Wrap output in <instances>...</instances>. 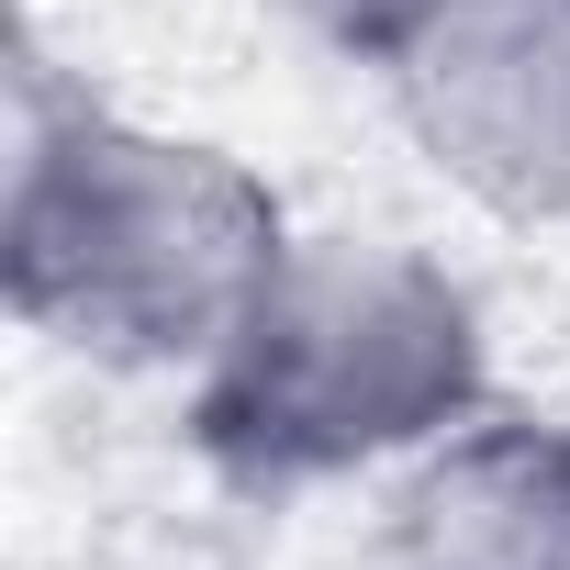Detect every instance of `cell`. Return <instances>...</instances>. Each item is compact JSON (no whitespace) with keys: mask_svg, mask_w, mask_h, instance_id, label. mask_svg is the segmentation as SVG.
I'll return each mask as SVG.
<instances>
[{"mask_svg":"<svg viewBox=\"0 0 570 570\" xmlns=\"http://www.w3.org/2000/svg\"><path fill=\"white\" fill-rule=\"evenodd\" d=\"M459 370H470V314L448 279H425L403 257H381L358 347H325L303 268L292 279L268 268V292L235 325V414H257V448H279V459H347L381 436H425L414 414L459 403Z\"/></svg>","mask_w":570,"mask_h":570,"instance_id":"cell-1","label":"cell"}]
</instances>
